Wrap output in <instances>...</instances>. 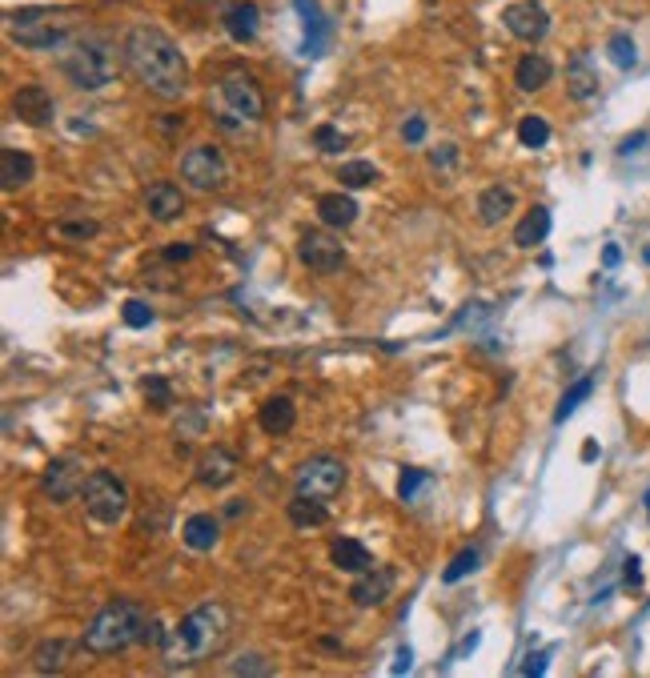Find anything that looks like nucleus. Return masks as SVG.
<instances>
[{"instance_id": "7c9ffc66", "label": "nucleus", "mask_w": 650, "mask_h": 678, "mask_svg": "<svg viewBox=\"0 0 650 678\" xmlns=\"http://www.w3.org/2000/svg\"><path fill=\"white\" fill-rule=\"evenodd\" d=\"M606 57H610L618 69H634V65H638L634 37H630V33H614V37H610V45H606Z\"/></svg>"}, {"instance_id": "f8f14e48", "label": "nucleus", "mask_w": 650, "mask_h": 678, "mask_svg": "<svg viewBox=\"0 0 650 678\" xmlns=\"http://www.w3.org/2000/svg\"><path fill=\"white\" fill-rule=\"evenodd\" d=\"M85 466L77 462V458H57V462H49V470H45V478H41V490H45V498L53 502V506H65V502H73V498H81V486H85Z\"/></svg>"}, {"instance_id": "de8ad7c7", "label": "nucleus", "mask_w": 650, "mask_h": 678, "mask_svg": "<svg viewBox=\"0 0 650 678\" xmlns=\"http://www.w3.org/2000/svg\"><path fill=\"white\" fill-rule=\"evenodd\" d=\"M642 582V570H638V558H626V586H638Z\"/></svg>"}, {"instance_id": "5fc2aeb1", "label": "nucleus", "mask_w": 650, "mask_h": 678, "mask_svg": "<svg viewBox=\"0 0 650 678\" xmlns=\"http://www.w3.org/2000/svg\"><path fill=\"white\" fill-rule=\"evenodd\" d=\"M646 506H650V494H646Z\"/></svg>"}, {"instance_id": "4468645a", "label": "nucleus", "mask_w": 650, "mask_h": 678, "mask_svg": "<svg viewBox=\"0 0 650 678\" xmlns=\"http://www.w3.org/2000/svg\"><path fill=\"white\" fill-rule=\"evenodd\" d=\"M13 113H17V121H25V125H33V129H45V125H53L57 105H53L49 89L25 85V89L13 93Z\"/></svg>"}, {"instance_id": "72a5a7b5", "label": "nucleus", "mask_w": 650, "mask_h": 678, "mask_svg": "<svg viewBox=\"0 0 650 678\" xmlns=\"http://www.w3.org/2000/svg\"><path fill=\"white\" fill-rule=\"evenodd\" d=\"M121 317H125L129 329H145V325H153L157 313H153V305H145L141 297H129V301L121 305Z\"/></svg>"}, {"instance_id": "39448f33", "label": "nucleus", "mask_w": 650, "mask_h": 678, "mask_svg": "<svg viewBox=\"0 0 650 678\" xmlns=\"http://www.w3.org/2000/svg\"><path fill=\"white\" fill-rule=\"evenodd\" d=\"M209 113L217 125L225 129H245V125H257L265 117V93L261 85L253 81V73L245 69H229L217 89L209 93Z\"/></svg>"}, {"instance_id": "aec40b11", "label": "nucleus", "mask_w": 650, "mask_h": 678, "mask_svg": "<svg viewBox=\"0 0 650 678\" xmlns=\"http://www.w3.org/2000/svg\"><path fill=\"white\" fill-rule=\"evenodd\" d=\"M317 217L325 229H350L358 221V201L350 193H321L317 197Z\"/></svg>"}, {"instance_id": "4be33fe9", "label": "nucleus", "mask_w": 650, "mask_h": 678, "mask_svg": "<svg viewBox=\"0 0 650 678\" xmlns=\"http://www.w3.org/2000/svg\"><path fill=\"white\" fill-rule=\"evenodd\" d=\"M293 422H297V406H293V398H285V394L261 402V410H257V426H261L265 434H273V438L289 434Z\"/></svg>"}, {"instance_id": "c9c22d12", "label": "nucleus", "mask_w": 650, "mask_h": 678, "mask_svg": "<svg viewBox=\"0 0 650 678\" xmlns=\"http://www.w3.org/2000/svg\"><path fill=\"white\" fill-rule=\"evenodd\" d=\"M141 390H145V398H149V406H153V410H169V406H173V390H169V382H165V378H157V374H153V378H145V382H141Z\"/></svg>"}, {"instance_id": "2eb2a0df", "label": "nucleus", "mask_w": 650, "mask_h": 678, "mask_svg": "<svg viewBox=\"0 0 650 678\" xmlns=\"http://www.w3.org/2000/svg\"><path fill=\"white\" fill-rule=\"evenodd\" d=\"M390 594H394V570H386V566H370V570L358 574V582L350 586V602L362 606V610L386 606Z\"/></svg>"}, {"instance_id": "a18cd8bd", "label": "nucleus", "mask_w": 650, "mask_h": 678, "mask_svg": "<svg viewBox=\"0 0 650 678\" xmlns=\"http://www.w3.org/2000/svg\"><path fill=\"white\" fill-rule=\"evenodd\" d=\"M165 257H169V261H189V257H193V245H169Z\"/></svg>"}, {"instance_id": "6e6552de", "label": "nucleus", "mask_w": 650, "mask_h": 678, "mask_svg": "<svg viewBox=\"0 0 650 678\" xmlns=\"http://www.w3.org/2000/svg\"><path fill=\"white\" fill-rule=\"evenodd\" d=\"M350 482V466L334 454H317V458H305L293 474V494H305V498H317V502H334Z\"/></svg>"}, {"instance_id": "a878e982", "label": "nucleus", "mask_w": 650, "mask_h": 678, "mask_svg": "<svg viewBox=\"0 0 650 678\" xmlns=\"http://www.w3.org/2000/svg\"><path fill=\"white\" fill-rule=\"evenodd\" d=\"M289 522L297 530H313V526H325L330 522V502H317V498H305V494H293L289 506H285Z\"/></svg>"}, {"instance_id": "c85d7f7f", "label": "nucleus", "mask_w": 650, "mask_h": 678, "mask_svg": "<svg viewBox=\"0 0 650 678\" xmlns=\"http://www.w3.org/2000/svg\"><path fill=\"white\" fill-rule=\"evenodd\" d=\"M297 13H301V25H305V45H301V53L309 57H317L321 53V45H325V17H321V9L313 5V0H297Z\"/></svg>"}, {"instance_id": "7ed1b4c3", "label": "nucleus", "mask_w": 650, "mask_h": 678, "mask_svg": "<svg viewBox=\"0 0 650 678\" xmlns=\"http://www.w3.org/2000/svg\"><path fill=\"white\" fill-rule=\"evenodd\" d=\"M145 622H149V614H145L141 602H133V598H113L109 606H101V610L93 614V622H89L85 634H81V646H85L89 654H117V650L141 642Z\"/></svg>"}, {"instance_id": "ea45409f", "label": "nucleus", "mask_w": 650, "mask_h": 678, "mask_svg": "<svg viewBox=\"0 0 650 678\" xmlns=\"http://www.w3.org/2000/svg\"><path fill=\"white\" fill-rule=\"evenodd\" d=\"M229 670H233V674H273V666L265 662V654H245V658L233 662Z\"/></svg>"}, {"instance_id": "f704fd0d", "label": "nucleus", "mask_w": 650, "mask_h": 678, "mask_svg": "<svg viewBox=\"0 0 650 678\" xmlns=\"http://www.w3.org/2000/svg\"><path fill=\"white\" fill-rule=\"evenodd\" d=\"M474 570H478V550L470 546V550H462V554H458V558L442 570V582H450V586H454V582H462V578H466V574H474Z\"/></svg>"}, {"instance_id": "f03ea898", "label": "nucleus", "mask_w": 650, "mask_h": 678, "mask_svg": "<svg viewBox=\"0 0 650 678\" xmlns=\"http://www.w3.org/2000/svg\"><path fill=\"white\" fill-rule=\"evenodd\" d=\"M233 638V614L225 602H201L189 614H181L177 626H169V638L161 646L165 666L185 670V666H201L209 658H217Z\"/></svg>"}, {"instance_id": "0eeeda50", "label": "nucleus", "mask_w": 650, "mask_h": 678, "mask_svg": "<svg viewBox=\"0 0 650 678\" xmlns=\"http://www.w3.org/2000/svg\"><path fill=\"white\" fill-rule=\"evenodd\" d=\"M81 502L97 526H117L129 514V486L113 470H93L81 486Z\"/></svg>"}, {"instance_id": "cd10ccee", "label": "nucleus", "mask_w": 650, "mask_h": 678, "mask_svg": "<svg viewBox=\"0 0 650 678\" xmlns=\"http://www.w3.org/2000/svg\"><path fill=\"white\" fill-rule=\"evenodd\" d=\"M69 654H73V642H69V638H45V642L33 650V670H41V674L65 670Z\"/></svg>"}, {"instance_id": "58836bf2", "label": "nucleus", "mask_w": 650, "mask_h": 678, "mask_svg": "<svg viewBox=\"0 0 650 678\" xmlns=\"http://www.w3.org/2000/svg\"><path fill=\"white\" fill-rule=\"evenodd\" d=\"M97 221H61L57 225V233L65 237V241H89V237H97Z\"/></svg>"}, {"instance_id": "bb28decb", "label": "nucleus", "mask_w": 650, "mask_h": 678, "mask_svg": "<svg viewBox=\"0 0 650 678\" xmlns=\"http://www.w3.org/2000/svg\"><path fill=\"white\" fill-rule=\"evenodd\" d=\"M550 209L546 205H534L522 221H518V229H514V245L518 249H534V245H542L546 237H550Z\"/></svg>"}, {"instance_id": "b1692460", "label": "nucleus", "mask_w": 650, "mask_h": 678, "mask_svg": "<svg viewBox=\"0 0 650 678\" xmlns=\"http://www.w3.org/2000/svg\"><path fill=\"white\" fill-rule=\"evenodd\" d=\"M181 538H185L189 550L205 554V550H213V546L221 542V518H213V514H193V518H185Z\"/></svg>"}, {"instance_id": "09e8293b", "label": "nucleus", "mask_w": 650, "mask_h": 678, "mask_svg": "<svg viewBox=\"0 0 650 678\" xmlns=\"http://www.w3.org/2000/svg\"><path fill=\"white\" fill-rule=\"evenodd\" d=\"M522 670H526V674H542V670H546V650H542V654H530V662H526Z\"/></svg>"}, {"instance_id": "5701e85b", "label": "nucleus", "mask_w": 650, "mask_h": 678, "mask_svg": "<svg viewBox=\"0 0 650 678\" xmlns=\"http://www.w3.org/2000/svg\"><path fill=\"white\" fill-rule=\"evenodd\" d=\"M330 562H334V570H342V574H366V570L374 566L370 550H366L358 538H334V542H330Z\"/></svg>"}, {"instance_id": "37998d69", "label": "nucleus", "mask_w": 650, "mask_h": 678, "mask_svg": "<svg viewBox=\"0 0 650 678\" xmlns=\"http://www.w3.org/2000/svg\"><path fill=\"white\" fill-rule=\"evenodd\" d=\"M454 161H458V149H454V145H438V149L430 153V165H434V169H454Z\"/></svg>"}, {"instance_id": "423d86ee", "label": "nucleus", "mask_w": 650, "mask_h": 678, "mask_svg": "<svg viewBox=\"0 0 650 678\" xmlns=\"http://www.w3.org/2000/svg\"><path fill=\"white\" fill-rule=\"evenodd\" d=\"M9 33L25 49H65L77 33V17L53 9H17L9 17Z\"/></svg>"}, {"instance_id": "c03bdc74", "label": "nucleus", "mask_w": 650, "mask_h": 678, "mask_svg": "<svg viewBox=\"0 0 650 678\" xmlns=\"http://www.w3.org/2000/svg\"><path fill=\"white\" fill-rule=\"evenodd\" d=\"M201 430H205V418H201V414H189L185 422H177V434H185V438H197Z\"/></svg>"}, {"instance_id": "6ab92c4d", "label": "nucleus", "mask_w": 650, "mask_h": 678, "mask_svg": "<svg viewBox=\"0 0 650 678\" xmlns=\"http://www.w3.org/2000/svg\"><path fill=\"white\" fill-rule=\"evenodd\" d=\"M37 177V161L21 149H0V185H5V193H17L25 189L29 181Z\"/></svg>"}, {"instance_id": "49530a36", "label": "nucleus", "mask_w": 650, "mask_h": 678, "mask_svg": "<svg viewBox=\"0 0 650 678\" xmlns=\"http://www.w3.org/2000/svg\"><path fill=\"white\" fill-rule=\"evenodd\" d=\"M642 145H646V133H634V137H626V141H622V149H618V153L626 157V153H634V149H642Z\"/></svg>"}, {"instance_id": "3c124183", "label": "nucleus", "mask_w": 650, "mask_h": 678, "mask_svg": "<svg viewBox=\"0 0 650 678\" xmlns=\"http://www.w3.org/2000/svg\"><path fill=\"white\" fill-rule=\"evenodd\" d=\"M410 662H414V654H410V646H402V650H398V662H394V674L410 670Z\"/></svg>"}, {"instance_id": "9b49d317", "label": "nucleus", "mask_w": 650, "mask_h": 678, "mask_svg": "<svg viewBox=\"0 0 650 678\" xmlns=\"http://www.w3.org/2000/svg\"><path fill=\"white\" fill-rule=\"evenodd\" d=\"M502 25H506L510 37L538 45L550 33V13L538 5V0H514V5H506V13H502Z\"/></svg>"}, {"instance_id": "393cba45", "label": "nucleus", "mask_w": 650, "mask_h": 678, "mask_svg": "<svg viewBox=\"0 0 650 678\" xmlns=\"http://www.w3.org/2000/svg\"><path fill=\"white\" fill-rule=\"evenodd\" d=\"M514 81H518L522 93H542V89L554 81V65H550L542 53H526V57L518 61V69H514Z\"/></svg>"}, {"instance_id": "e433bc0d", "label": "nucleus", "mask_w": 650, "mask_h": 678, "mask_svg": "<svg viewBox=\"0 0 650 678\" xmlns=\"http://www.w3.org/2000/svg\"><path fill=\"white\" fill-rule=\"evenodd\" d=\"M313 145H317L321 153H342V149H346V133H342L338 125H317V129H313Z\"/></svg>"}, {"instance_id": "20e7f679", "label": "nucleus", "mask_w": 650, "mask_h": 678, "mask_svg": "<svg viewBox=\"0 0 650 678\" xmlns=\"http://www.w3.org/2000/svg\"><path fill=\"white\" fill-rule=\"evenodd\" d=\"M121 57L105 37H73L65 49H61V73L85 89V93H101L117 81V69H121Z\"/></svg>"}, {"instance_id": "9d476101", "label": "nucleus", "mask_w": 650, "mask_h": 678, "mask_svg": "<svg viewBox=\"0 0 650 678\" xmlns=\"http://www.w3.org/2000/svg\"><path fill=\"white\" fill-rule=\"evenodd\" d=\"M297 261L321 277H334L342 273L346 265V245L334 237V233H325V229H309L297 237Z\"/></svg>"}, {"instance_id": "473e14b6", "label": "nucleus", "mask_w": 650, "mask_h": 678, "mask_svg": "<svg viewBox=\"0 0 650 678\" xmlns=\"http://www.w3.org/2000/svg\"><path fill=\"white\" fill-rule=\"evenodd\" d=\"M338 177H342V185H346V189H366V185H374V181H378V169H374L370 161H346Z\"/></svg>"}, {"instance_id": "a19ab883", "label": "nucleus", "mask_w": 650, "mask_h": 678, "mask_svg": "<svg viewBox=\"0 0 650 678\" xmlns=\"http://www.w3.org/2000/svg\"><path fill=\"white\" fill-rule=\"evenodd\" d=\"M402 141H406V145H422V141H426V117H410V121L402 125Z\"/></svg>"}, {"instance_id": "a211bd4d", "label": "nucleus", "mask_w": 650, "mask_h": 678, "mask_svg": "<svg viewBox=\"0 0 650 678\" xmlns=\"http://www.w3.org/2000/svg\"><path fill=\"white\" fill-rule=\"evenodd\" d=\"M145 209H149V217H153L157 225H173V221L185 217V197H181L177 185L157 181V185L145 193Z\"/></svg>"}, {"instance_id": "2f4dec72", "label": "nucleus", "mask_w": 650, "mask_h": 678, "mask_svg": "<svg viewBox=\"0 0 650 678\" xmlns=\"http://www.w3.org/2000/svg\"><path fill=\"white\" fill-rule=\"evenodd\" d=\"M518 141H522L526 149H546V145H550V125H546L542 117H522V121H518Z\"/></svg>"}, {"instance_id": "8fccbe9b", "label": "nucleus", "mask_w": 650, "mask_h": 678, "mask_svg": "<svg viewBox=\"0 0 650 678\" xmlns=\"http://www.w3.org/2000/svg\"><path fill=\"white\" fill-rule=\"evenodd\" d=\"M618 261H622V253H618V245H606V249H602V265H606V269H614Z\"/></svg>"}, {"instance_id": "ddd939ff", "label": "nucleus", "mask_w": 650, "mask_h": 678, "mask_svg": "<svg viewBox=\"0 0 650 678\" xmlns=\"http://www.w3.org/2000/svg\"><path fill=\"white\" fill-rule=\"evenodd\" d=\"M193 474H197V482H201L205 490H225V486L241 474V462H237V454H233L229 446H209V450H201Z\"/></svg>"}, {"instance_id": "79ce46f5", "label": "nucleus", "mask_w": 650, "mask_h": 678, "mask_svg": "<svg viewBox=\"0 0 650 678\" xmlns=\"http://www.w3.org/2000/svg\"><path fill=\"white\" fill-rule=\"evenodd\" d=\"M165 638H169L165 622H161V618H149V622H145V634H141V642H145V646H165Z\"/></svg>"}, {"instance_id": "c756f323", "label": "nucleus", "mask_w": 650, "mask_h": 678, "mask_svg": "<svg viewBox=\"0 0 650 678\" xmlns=\"http://www.w3.org/2000/svg\"><path fill=\"white\" fill-rule=\"evenodd\" d=\"M590 390H594V378H578V382H574V386L562 394V402H558V410H554V422L562 426V422H566V418H570V414H574V410H578V406L590 398Z\"/></svg>"}, {"instance_id": "603ef678", "label": "nucleus", "mask_w": 650, "mask_h": 678, "mask_svg": "<svg viewBox=\"0 0 650 678\" xmlns=\"http://www.w3.org/2000/svg\"><path fill=\"white\" fill-rule=\"evenodd\" d=\"M582 458H586V462H590V458H598V446H594V442H586V446H582Z\"/></svg>"}, {"instance_id": "f257e3e1", "label": "nucleus", "mask_w": 650, "mask_h": 678, "mask_svg": "<svg viewBox=\"0 0 650 678\" xmlns=\"http://www.w3.org/2000/svg\"><path fill=\"white\" fill-rule=\"evenodd\" d=\"M121 53H125L129 73H133L149 93H157V97H165V101H177V97L189 89V61H185L181 45H177L165 29H157V25H133L129 37H125V45H121Z\"/></svg>"}, {"instance_id": "412c9836", "label": "nucleus", "mask_w": 650, "mask_h": 678, "mask_svg": "<svg viewBox=\"0 0 650 678\" xmlns=\"http://www.w3.org/2000/svg\"><path fill=\"white\" fill-rule=\"evenodd\" d=\"M514 205H518V197H514L510 185H490V189L478 193V221L482 225H502L514 213Z\"/></svg>"}, {"instance_id": "dca6fc26", "label": "nucleus", "mask_w": 650, "mask_h": 678, "mask_svg": "<svg viewBox=\"0 0 650 678\" xmlns=\"http://www.w3.org/2000/svg\"><path fill=\"white\" fill-rule=\"evenodd\" d=\"M221 25L237 45H249L261 29V9L253 5V0H229V5L221 9Z\"/></svg>"}, {"instance_id": "4c0bfd02", "label": "nucleus", "mask_w": 650, "mask_h": 678, "mask_svg": "<svg viewBox=\"0 0 650 678\" xmlns=\"http://www.w3.org/2000/svg\"><path fill=\"white\" fill-rule=\"evenodd\" d=\"M422 486H430V474L426 470H406L402 478H398V498L402 502H418V490Z\"/></svg>"}, {"instance_id": "1a4fd4ad", "label": "nucleus", "mask_w": 650, "mask_h": 678, "mask_svg": "<svg viewBox=\"0 0 650 678\" xmlns=\"http://www.w3.org/2000/svg\"><path fill=\"white\" fill-rule=\"evenodd\" d=\"M181 181L193 193H221L229 185V161L213 141H201L193 149H185L181 157Z\"/></svg>"}, {"instance_id": "864d4df0", "label": "nucleus", "mask_w": 650, "mask_h": 678, "mask_svg": "<svg viewBox=\"0 0 650 678\" xmlns=\"http://www.w3.org/2000/svg\"><path fill=\"white\" fill-rule=\"evenodd\" d=\"M646 265H650V249H646Z\"/></svg>"}, {"instance_id": "f3484780", "label": "nucleus", "mask_w": 650, "mask_h": 678, "mask_svg": "<svg viewBox=\"0 0 650 678\" xmlns=\"http://www.w3.org/2000/svg\"><path fill=\"white\" fill-rule=\"evenodd\" d=\"M598 65H594V57L586 53V49H578L570 61H566V93L574 97V101H590V97H598Z\"/></svg>"}]
</instances>
